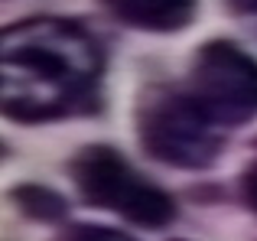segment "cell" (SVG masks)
I'll return each mask as SVG.
<instances>
[{
  "mask_svg": "<svg viewBox=\"0 0 257 241\" xmlns=\"http://www.w3.org/2000/svg\"><path fill=\"white\" fill-rule=\"evenodd\" d=\"M104 49L78 20L26 17L0 33V104L13 124H52L91 108Z\"/></svg>",
  "mask_w": 257,
  "mask_h": 241,
  "instance_id": "cell-1",
  "label": "cell"
},
{
  "mask_svg": "<svg viewBox=\"0 0 257 241\" xmlns=\"http://www.w3.org/2000/svg\"><path fill=\"white\" fill-rule=\"evenodd\" d=\"M134 131L140 150L173 170H208L225 150V131L182 85H144L134 104Z\"/></svg>",
  "mask_w": 257,
  "mask_h": 241,
  "instance_id": "cell-2",
  "label": "cell"
},
{
  "mask_svg": "<svg viewBox=\"0 0 257 241\" xmlns=\"http://www.w3.org/2000/svg\"><path fill=\"white\" fill-rule=\"evenodd\" d=\"M65 173L78 199L91 209L114 212L147 231H160L176 222V199L163 186L137 173L124 153L107 144H88L75 150Z\"/></svg>",
  "mask_w": 257,
  "mask_h": 241,
  "instance_id": "cell-3",
  "label": "cell"
},
{
  "mask_svg": "<svg viewBox=\"0 0 257 241\" xmlns=\"http://www.w3.org/2000/svg\"><path fill=\"white\" fill-rule=\"evenodd\" d=\"M182 88L221 131L257 117V56L231 39H208L192 52Z\"/></svg>",
  "mask_w": 257,
  "mask_h": 241,
  "instance_id": "cell-4",
  "label": "cell"
},
{
  "mask_svg": "<svg viewBox=\"0 0 257 241\" xmlns=\"http://www.w3.org/2000/svg\"><path fill=\"white\" fill-rule=\"evenodd\" d=\"M101 4L124 26L153 36L186 30L199 13V0H101Z\"/></svg>",
  "mask_w": 257,
  "mask_h": 241,
  "instance_id": "cell-5",
  "label": "cell"
},
{
  "mask_svg": "<svg viewBox=\"0 0 257 241\" xmlns=\"http://www.w3.org/2000/svg\"><path fill=\"white\" fill-rule=\"evenodd\" d=\"M10 202L23 218L43 222V225L62 222V218L69 215V199H65L59 189L43 186V183H17L10 189Z\"/></svg>",
  "mask_w": 257,
  "mask_h": 241,
  "instance_id": "cell-6",
  "label": "cell"
},
{
  "mask_svg": "<svg viewBox=\"0 0 257 241\" xmlns=\"http://www.w3.org/2000/svg\"><path fill=\"white\" fill-rule=\"evenodd\" d=\"M56 241H137V238L127 235V231H120V228H111V225L75 222V225H65Z\"/></svg>",
  "mask_w": 257,
  "mask_h": 241,
  "instance_id": "cell-7",
  "label": "cell"
},
{
  "mask_svg": "<svg viewBox=\"0 0 257 241\" xmlns=\"http://www.w3.org/2000/svg\"><path fill=\"white\" fill-rule=\"evenodd\" d=\"M238 196H241V202H244L247 209L257 215V157L244 166V170H241V176H238Z\"/></svg>",
  "mask_w": 257,
  "mask_h": 241,
  "instance_id": "cell-8",
  "label": "cell"
},
{
  "mask_svg": "<svg viewBox=\"0 0 257 241\" xmlns=\"http://www.w3.org/2000/svg\"><path fill=\"white\" fill-rule=\"evenodd\" d=\"M228 10H231L234 17L257 20V0H228Z\"/></svg>",
  "mask_w": 257,
  "mask_h": 241,
  "instance_id": "cell-9",
  "label": "cell"
},
{
  "mask_svg": "<svg viewBox=\"0 0 257 241\" xmlns=\"http://www.w3.org/2000/svg\"><path fill=\"white\" fill-rule=\"evenodd\" d=\"M173 241H189V238H173Z\"/></svg>",
  "mask_w": 257,
  "mask_h": 241,
  "instance_id": "cell-10",
  "label": "cell"
},
{
  "mask_svg": "<svg viewBox=\"0 0 257 241\" xmlns=\"http://www.w3.org/2000/svg\"><path fill=\"white\" fill-rule=\"evenodd\" d=\"M254 147H257V144H254Z\"/></svg>",
  "mask_w": 257,
  "mask_h": 241,
  "instance_id": "cell-11",
  "label": "cell"
}]
</instances>
